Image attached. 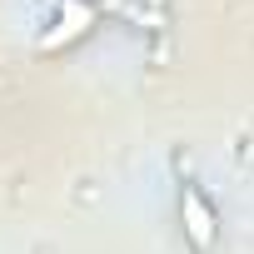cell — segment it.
<instances>
[{"label":"cell","instance_id":"obj_1","mask_svg":"<svg viewBox=\"0 0 254 254\" xmlns=\"http://www.w3.org/2000/svg\"><path fill=\"white\" fill-rule=\"evenodd\" d=\"M180 219H185V234H190L194 249H209V244H214V209H209L204 194L190 190V185H185V194H180Z\"/></svg>","mask_w":254,"mask_h":254},{"label":"cell","instance_id":"obj_2","mask_svg":"<svg viewBox=\"0 0 254 254\" xmlns=\"http://www.w3.org/2000/svg\"><path fill=\"white\" fill-rule=\"evenodd\" d=\"M90 20H95V10L85 5V0H65V10H60V25H55V30H50L40 45H45V50H60V45H65V40H75V35L90 25Z\"/></svg>","mask_w":254,"mask_h":254}]
</instances>
